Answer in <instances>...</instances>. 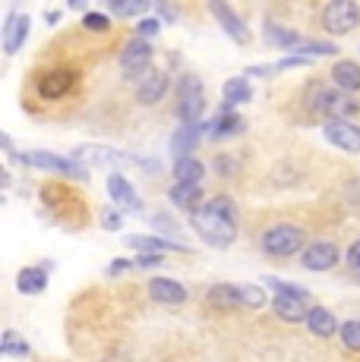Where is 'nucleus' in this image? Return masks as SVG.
<instances>
[{
	"instance_id": "34",
	"label": "nucleus",
	"mask_w": 360,
	"mask_h": 362,
	"mask_svg": "<svg viewBox=\"0 0 360 362\" xmlns=\"http://www.w3.org/2000/svg\"><path fill=\"white\" fill-rule=\"evenodd\" d=\"M338 337H342V346L351 353H360V322H344L342 328H338Z\"/></svg>"
},
{
	"instance_id": "21",
	"label": "nucleus",
	"mask_w": 360,
	"mask_h": 362,
	"mask_svg": "<svg viewBox=\"0 0 360 362\" xmlns=\"http://www.w3.org/2000/svg\"><path fill=\"white\" fill-rule=\"evenodd\" d=\"M127 243L140 252H190V246L177 240H164V236H145V233H133L127 236Z\"/></svg>"
},
{
	"instance_id": "3",
	"label": "nucleus",
	"mask_w": 360,
	"mask_h": 362,
	"mask_svg": "<svg viewBox=\"0 0 360 362\" xmlns=\"http://www.w3.org/2000/svg\"><path fill=\"white\" fill-rule=\"evenodd\" d=\"M174 114L180 123H199L206 114V86L196 73H184L177 79V104Z\"/></svg>"
},
{
	"instance_id": "30",
	"label": "nucleus",
	"mask_w": 360,
	"mask_h": 362,
	"mask_svg": "<svg viewBox=\"0 0 360 362\" xmlns=\"http://www.w3.org/2000/svg\"><path fill=\"white\" fill-rule=\"evenodd\" d=\"M0 353L4 356H19V359H26L29 356V344H26L23 337H19L16 331H4V340H0Z\"/></svg>"
},
{
	"instance_id": "22",
	"label": "nucleus",
	"mask_w": 360,
	"mask_h": 362,
	"mask_svg": "<svg viewBox=\"0 0 360 362\" xmlns=\"http://www.w3.org/2000/svg\"><path fill=\"white\" fill-rule=\"evenodd\" d=\"M307 328H310V334H316V337H332V334H338L342 325L335 322V312H329L325 305H310Z\"/></svg>"
},
{
	"instance_id": "39",
	"label": "nucleus",
	"mask_w": 360,
	"mask_h": 362,
	"mask_svg": "<svg viewBox=\"0 0 360 362\" xmlns=\"http://www.w3.org/2000/svg\"><path fill=\"white\" fill-rule=\"evenodd\" d=\"M215 170L221 173V177H234V173H237V164H234V158H215Z\"/></svg>"
},
{
	"instance_id": "19",
	"label": "nucleus",
	"mask_w": 360,
	"mask_h": 362,
	"mask_svg": "<svg viewBox=\"0 0 360 362\" xmlns=\"http://www.w3.org/2000/svg\"><path fill=\"white\" fill-rule=\"evenodd\" d=\"M29 29H32L29 16L13 13V16L6 19V25H4V51H6V57H13V54L26 45V35H29Z\"/></svg>"
},
{
	"instance_id": "42",
	"label": "nucleus",
	"mask_w": 360,
	"mask_h": 362,
	"mask_svg": "<svg viewBox=\"0 0 360 362\" xmlns=\"http://www.w3.org/2000/svg\"><path fill=\"white\" fill-rule=\"evenodd\" d=\"M133 264H136V262H127V259H114V264H111L108 271H111V274L117 277V274H123V271H130V268H133Z\"/></svg>"
},
{
	"instance_id": "12",
	"label": "nucleus",
	"mask_w": 360,
	"mask_h": 362,
	"mask_svg": "<svg viewBox=\"0 0 360 362\" xmlns=\"http://www.w3.org/2000/svg\"><path fill=\"white\" fill-rule=\"evenodd\" d=\"M76 161L82 164H92V167H114V164H127L130 158L117 148H108V145H79L73 151Z\"/></svg>"
},
{
	"instance_id": "16",
	"label": "nucleus",
	"mask_w": 360,
	"mask_h": 362,
	"mask_svg": "<svg viewBox=\"0 0 360 362\" xmlns=\"http://www.w3.org/2000/svg\"><path fill=\"white\" fill-rule=\"evenodd\" d=\"M300 262L307 271H329L338 262V249H335V243H313V246L303 249Z\"/></svg>"
},
{
	"instance_id": "1",
	"label": "nucleus",
	"mask_w": 360,
	"mask_h": 362,
	"mask_svg": "<svg viewBox=\"0 0 360 362\" xmlns=\"http://www.w3.org/2000/svg\"><path fill=\"white\" fill-rule=\"evenodd\" d=\"M190 224L206 246L227 249L237 240V205L227 196H212L190 214Z\"/></svg>"
},
{
	"instance_id": "20",
	"label": "nucleus",
	"mask_w": 360,
	"mask_h": 362,
	"mask_svg": "<svg viewBox=\"0 0 360 362\" xmlns=\"http://www.w3.org/2000/svg\"><path fill=\"white\" fill-rule=\"evenodd\" d=\"M168 199L174 202L177 208H184V211H196V208L203 205V186L190 183V180H177L168 189Z\"/></svg>"
},
{
	"instance_id": "23",
	"label": "nucleus",
	"mask_w": 360,
	"mask_h": 362,
	"mask_svg": "<svg viewBox=\"0 0 360 362\" xmlns=\"http://www.w3.org/2000/svg\"><path fill=\"white\" fill-rule=\"evenodd\" d=\"M45 287H47V264H41V268H23L16 274V290L19 293L35 296Z\"/></svg>"
},
{
	"instance_id": "29",
	"label": "nucleus",
	"mask_w": 360,
	"mask_h": 362,
	"mask_svg": "<svg viewBox=\"0 0 360 362\" xmlns=\"http://www.w3.org/2000/svg\"><path fill=\"white\" fill-rule=\"evenodd\" d=\"M266 35H269L266 41L272 47H297L303 41L294 29H285V25H275V23H266Z\"/></svg>"
},
{
	"instance_id": "28",
	"label": "nucleus",
	"mask_w": 360,
	"mask_h": 362,
	"mask_svg": "<svg viewBox=\"0 0 360 362\" xmlns=\"http://www.w3.org/2000/svg\"><path fill=\"white\" fill-rule=\"evenodd\" d=\"M174 177H177V180H190V183H203L206 167H203V161H196L193 155H177V161H174Z\"/></svg>"
},
{
	"instance_id": "35",
	"label": "nucleus",
	"mask_w": 360,
	"mask_h": 362,
	"mask_svg": "<svg viewBox=\"0 0 360 362\" xmlns=\"http://www.w3.org/2000/svg\"><path fill=\"white\" fill-rule=\"evenodd\" d=\"M82 29L101 35V32L111 29V19L105 16V13H86V16H82Z\"/></svg>"
},
{
	"instance_id": "38",
	"label": "nucleus",
	"mask_w": 360,
	"mask_h": 362,
	"mask_svg": "<svg viewBox=\"0 0 360 362\" xmlns=\"http://www.w3.org/2000/svg\"><path fill=\"white\" fill-rule=\"evenodd\" d=\"M158 29H162V19L149 16V19H142V23L136 25V35H142V38H149V35H155Z\"/></svg>"
},
{
	"instance_id": "33",
	"label": "nucleus",
	"mask_w": 360,
	"mask_h": 362,
	"mask_svg": "<svg viewBox=\"0 0 360 362\" xmlns=\"http://www.w3.org/2000/svg\"><path fill=\"white\" fill-rule=\"evenodd\" d=\"M297 54H303V57H332V54H338V47L332 41H300Z\"/></svg>"
},
{
	"instance_id": "40",
	"label": "nucleus",
	"mask_w": 360,
	"mask_h": 362,
	"mask_svg": "<svg viewBox=\"0 0 360 362\" xmlns=\"http://www.w3.org/2000/svg\"><path fill=\"white\" fill-rule=\"evenodd\" d=\"M158 10H162L164 23H174V19H177V10H174V4H171V0H158Z\"/></svg>"
},
{
	"instance_id": "32",
	"label": "nucleus",
	"mask_w": 360,
	"mask_h": 362,
	"mask_svg": "<svg viewBox=\"0 0 360 362\" xmlns=\"http://www.w3.org/2000/svg\"><path fill=\"white\" fill-rule=\"evenodd\" d=\"M240 290V305L244 309H262L266 305V290L256 287V284H237Z\"/></svg>"
},
{
	"instance_id": "8",
	"label": "nucleus",
	"mask_w": 360,
	"mask_h": 362,
	"mask_svg": "<svg viewBox=\"0 0 360 362\" xmlns=\"http://www.w3.org/2000/svg\"><path fill=\"white\" fill-rule=\"evenodd\" d=\"M38 95L45 101H57V98H67V95L76 88V73L67 66H57V69H47V73L38 76L35 82Z\"/></svg>"
},
{
	"instance_id": "31",
	"label": "nucleus",
	"mask_w": 360,
	"mask_h": 362,
	"mask_svg": "<svg viewBox=\"0 0 360 362\" xmlns=\"http://www.w3.org/2000/svg\"><path fill=\"white\" fill-rule=\"evenodd\" d=\"M152 6V0H108V10H114L117 16H140Z\"/></svg>"
},
{
	"instance_id": "13",
	"label": "nucleus",
	"mask_w": 360,
	"mask_h": 362,
	"mask_svg": "<svg viewBox=\"0 0 360 362\" xmlns=\"http://www.w3.org/2000/svg\"><path fill=\"white\" fill-rule=\"evenodd\" d=\"M108 192H111V199H114V205L123 208V211H140L142 208V202H140V196H136L133 183H130L123 173H111L108 177Z\"/></svg>"
},
{
	"instance_id": "18",
	"label": "nucleus",
	"mask_w": 360,
	"mask_h": 362,
	"mask_svg": "<svg viewBox=\"0 0 360 362\" xmlns=\"http://www.w3.org/2000/svg\"><path fill=\"white\" fill-rule=\"evenodd\" d=\"M41 199H45V205L51 208L54 214H64V208L67 211H76V214L82 211V202L76 199V192L67 189V186H45V189H41Z\"/></svg>"
},
{
	"instance_id": "36",
	"label": "nucleus",
	"mask_w": 360,
	"mask_h": 362,
	"mask_svg": "<svg viewBox=\"0 0 360 362\" xmlns=\"http://www.w3.org/2000/svg\"><path fill=\"white\" fill-rule=\"evenodd\" d=\"M123 224V211H117V208H101V227L105 230H120Z\"/></svg>"
},
{
	"instance_id": "37",
	"label": "nucleus",
	"mask_w": 360,
	"mask_h": 362,
	"mask_svg": "<svg viewBox=\"0 0 360 362\" xmlns=\"http://www.w3.org/2000/svg\"><path fill=\"white\" fill-rule=\"evenodd\" d=\"M158 264H164V252H140L136 259V268H158Z\"/></svg>"
},
{
	"instance_id": "11",
	"label": "nucleus",
	"mask_w": 360,
	"mask_h": 362,
	"mask_svg": "<svg viewBox=\"0 0 360 362\" xmlns=\"http://www.w3.org/2000/svg\"><path fill=\"white\" fill-rule=\"evenodd\" d=\"M209 13L215 16V23L221 25V32L225 35H231L237 45H244L250 35H247V25H244V19L237 16V13L231 10V4L227 0H209Z\"/></svg>"
},
{
	"instance_id": "43",
	"label": "nucleus",
	"mask_w": 360,
	"mask_h": 362,
	"mask_svg": "<svg viewBox=\"0 0 360 362\" xmlns=\"http://www.w3.org/2000/svg\"><path fill=\"white\" fill-rule=\"evenodd\" d=\"M67 4H70L73 10H82V6H86V0H67Z\"/></svg>"
},
{
	"instance_id": "41",
	"label": "nucleus",
	"mask_w": 360,
	"mask_h": 362,
	"mask_svg": "<svg viewBox=\"0 0 360 362\" xmlns=\"http://www.w3.org/2000/svg\"><path fill=\"white\" fill-rule=\"evenodd\" d=\"M348 264H351V271H360V240L351 243V249H348Z\"/></svg>"
},
{
	"instance_id": "2",
	"label": "nucleus",
	"mask_w": 360,
	"mask_h": 362,
	"mask_svg": "<svg viewBox=\"0 0 360 362\" xmlns=\"http://www.w3.org/2000/svg\"><path fill=\"white\" fill-rule=\"evenodd\" d=\"M269 287H275V299H272V312L281 318V322H307V312H310V293L297 284L288 281H275L269 277Z\"/></svg>"
},
{
	"instance_id": "6",
	"label": "nucleus",
	"mask_w": 360,
	"mask_h": 362,
	"mask_svg": "<svg viewBox=\"0 0 360 362\" xmlns=\"http://www.w3.org/2000/svg\"><path fill=\"white\" fill-rule=\"evenodd\" d=\"M310 110H316V114H325L332 117V120H342V117H354L360 110V104L351 98L344 88H325V86H316L313 92H310Z\"/></svg>"
},
{
	"instance_id": "26",
	"label": "nucleus",
	"mask_w": 360,
	"mask_h": 362,
	"mask_svg": "<svg viewBox=\"0 0 360 362\" xmlns=\"http://www.w3.org/2000/svg\"><path fill=\"white\" fill-rule=\"evenodd\" d=\"M237 132H244V120L237 117V110L225 104L221 114L212 120V139H227V136H237Z\"/></svg>"
},
{
	"instance_id": "17",
	"label": "nucleus",
	"mask_w": 360,
	"mask_h": 362,
	"mask_svg": "<svg viewBox=\"0 0 360 362\" xmlns=\"http://www.w3.org/2000/svg\"><path fill=\"white\" fill-rule=\"evenodd\" d=\"M149 296L155 299V303H164V305H180L186 299V287L180 281H171V277H152Z\"/></svg>"
},
{
	"instance_id": "10",
	"label": "nucleus",
	"mask_w": 360,
	"mask_h": 362,
	"mask_svg": "<svg viewBox=\"0 0 360 362\" xmlns=\"http://www.w3.org/2000/svg\"><path fill=\"white\" fill-rule=\"evenodd\" d=\"M322 132H325V139H329V145H335V148L351 151V155L360 151V127H354L348 117H342V120H329Z\"/></svg>"
},
{
	"instance_id": "4",
	"label": "nucleus",
	"mask_w": 360,
	"mask_h": 362,
	"mask_svg": "<svg viewBox=\"0 0 360 362\" xmlns=\"http://www.w3.org/2000/svg\"><path fill=\"white\" fill-rule=\"evenodd\" d=\"M19 164H26V167H38V170L60 173V177H70V180H76V183H89V170H86V164L76 161V158L54 155V151H41V148L23 151V155H19Z\"/></svg>"
},
{
	"instance_id": "7",
	"label": "nucleus",
	"mask_w": 360,
	"mask_h": 362,
	"mask_svg": "<svg viewBox=\"0 0 360 362\" xmlns=\"http://www.w3.org/2000/svg\"><path fill=\"white\" fill-rule=\"evenodd\" d=\"M360 25V6L354 0H329L322 6V29L329 35H348Z\"/></svg>"
},
{
	"instance_id": "25",
	"label": "nucleus",
	"mask_w": 360,
	"mask_h": 362,
	"mask_svg": "<svg viewBox=\"0 0 360 362\" xmlns=\"http://www.w3.org/2000/svg\"><path fill=\"white\" fill-rule=\"evenodd\" d=\"M332 82L338 88H344V92H360V64H354V60H338L332 66Z\"/></svg>"
},
{
	"instance_id": "15",
	"label": "nucleus",
	"mask_w": 360,
	"mask_h": 362,
	"mask_svg": "<svg viewBox=\"0 0 360 362\" xmlns=\"http://www.w3.org/2000/svg\"><path fill=\"white\" fill-rule=\"evenodd\" d=\"M206 132H212V123H206V120H199V123H184V127L174 132V139H171V151H174V155H190V151L196 148L199 139H203Z\"/></svg>"
},
{
	"instance_id": "14",
	"label": "nucleus",
	"mask_w": 360,
	"mask_h": 362,
	"mask_svg": "<svg viewBox=\"0 0 360 362\" xmlns=\"http://www.w3.org/2000/svg\"><path fill=\"white\" fill-rule=\"evenodd\" d=\"M164 92H168V76L158 73V69H149V73H145L142 79L136 82V101L145 104V107L162 101Z\"/></svg>"
},
{
	"instance_id": "5",
	"label": "nucleus",
	"mask_w": 360,
	"mask_h": 362,
	"mask_svg": "<svg viewBox=\"0 0 360 362\" xmlns=\"http://www.w3.org/2000/svg\"><path fill=\"white\" fill-rule=\"evenodd\" d=\"M303 243H307V233L294 224H275L259 236L262 252L272 259H291V255L303 252Z\"/></svg>"
},
{
	"instance_id": "27",
	"label": "nucleus",
	"mask_w": 360,
	"mask_h": 362,
	"mask_svg": "<svg viewBox=\"0 0 360 362\" xmlns=\"http://www.w3.org/2000/svg\"><path fill=\"white\" fill-rule=\"evenodd\" d=\"M253 98V86L244 79V76H237V79H227L225 88H221V101L227 104V107H237V104H247Z\"/></svg>"
},
{
	"instance_id": "24",
	"label": "nucleus",
	"mask_w": 360,
	"mask_h": 362,
	"mask_svg": "<svg viewBox=\"0 0 360 362\" xmlns=\"http://www.w3.org/2000/svg\"><path fill=\"white\" fill-rule=\"evenodd\" d=\"M206 303H209L212 309H221V312L237 309V305H240V290H237V284H215V287L206 293Z\"/></svg>"
},
{
	"instance_id": "9",
	"label": "nucleus",
	"mask_w": 360,
	"mask_h": 362,
	"mask_svg": "<svg viewBox=\"0 0 360 362\" xmlns=\"http://www.w3.org/2000/svg\"><path fill=\"white\" fill-rule=\"evenodd\" d=\"M149 64H152V45L140 35V38H133L127 47H123L120 69L130 76V79H136V76L149 73Z\"/></svg>"
}]
</instances>
